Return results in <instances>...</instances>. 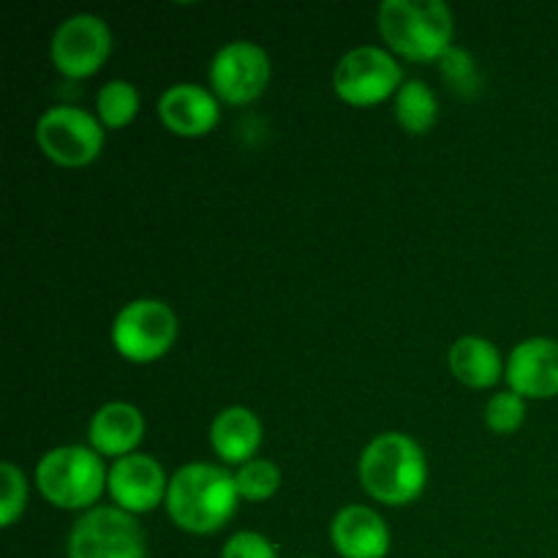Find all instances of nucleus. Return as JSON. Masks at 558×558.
<instances>
[{"mask_svg": "<svg viewBox=\"0 0 558 558\" xmlns=\"http://www.w3.org/2000/svg\"><path fill=\"white\" fill-rule=\"evenodd\" d=\"M240 505L238 483L218 463H185L169 477L167 515L180 532L207 537L227 526Z\"/></svg>", "mask_w": 558, "mask_h": 558, "instance_id": "f257e3e1", "label": "nucleus"}, {"mask_svg": "<svg viewBox=\"0 0 558 558\" xmlns=\"http://www.w3.org/2000/svg\"><path fill=\"white\" fill-rule=\"evenodd\" d=\"M428 458L414 436L385 430L360 452L357 477L365 494L385 507H409L425 494Z\"/></svg>", "mask_w": 558, "mask_h": 558, "instance_id": "f03ea898", "label": "nucleus"}, {"mask_svg": "<svg viewBox=\"0 0 558 558\" xmlns=\"http://www.w3.org/2000/svg\"><path fill=\"white\" fill-rule=\"evenodd\" d=\"M379 33L396 58L439 63L456 47V16L445 0H385Z\"/></svg>", "mask_w": 558, "mask_h": 558, "instance_id": "7ed1b4c3", "label": "nucleus"}, {"mask_svg": "<svg viewBox=\"0 0 558 558\" xmlns=\"http://www.w3.org/2000/svg\"><path fill=\"white\" fill-rule=\"evenodd\" d=\"M109 466L93 447L60 445L44 452L33 472L44 501L65 512H87L107 494Z\"/></svg>", "mask_w": 558, "mask_h": 558, "instance_id": "20e7f679", "label": "nucleus"}, {"mask_svg": "<svg viewBox=\"0 0 558 558\" xmlns=\"http://www.w3.org/2000/svg\"><path fill=\"white\" fill-rule=\"evenodd\" d=\"M180 336V319L169 303L158 298H136L114 314L112 338L114 352L134 365L158 363L172 352Z\"/></svg>", "mask_w": 558, "mask_h": 558, "instance_id": "39448f33", "label": "nucleus"}, {"mask_svg": "<svg viewBox=\"0 0 558 558\" xmlns=\"http://www.w3.org/2000/svg\"><path fill=\"white\" fill-rule=\"evenodd\" d=\"M36 145L52 163L65 169L90 167L104 150L107 129L96 114L71 104H58L38 114Z\"/></svg>", "mask_w": 558, "mask_h": 558, "instance_id": "423d86ee", "label": "nucleus"}, {"mask_svg": "<svg viewBox=\"0 0 558 558\" xmlns=\"http://www.w3.org/2000/svg\"><path fill=\"white\" fill-rule=\"evenodd\" d=\"M403 65L387 47H363L349 49L332 69V90L349 107H376L387 98H396L403 85Z\"/></svg>", "mask_w": 558, "mask_h": 558, "instance_id": "0eeeda50", "label": "nucleus"}, {"mask_svg": "<svg viewBox=\"0 0 558 558\" xmlns=\"http://www.w3.org/2000/svg\"><path fill=\"white\" fill-rule=\"evenodd\" d=\"M69 558H147V537L136 515L120 507L82 512L65 539Z\"/></svg>", "mask_w": 558, "mask_h": 558, "instance_id": "6e6552de", "label": "nucleus"}, {"mask_svg": "<svg viewBox=\"0 0 558 558\" xmlns=\"http://www.w3.org/2000/svg\"><path fill=\"white\" fill-rule=\"evenodd\" d=\"M272 63L270 54L262 44L248 41V38H234L227 41L210 60V90L216 98L229 107H245L256 98L265 96L270 85Z\"/></svg>", "mask_w": 558, "mask_h": 558, "instance_id": "1a4fd4ad", "label": "nucleus"}, {"mask_svg": "<svg viewBox=\"0 0 558 558\" xmlns=\"http://www.w3.org/2000/svg\"><path fill=\"white\" fill-rule=\"evenodd\" d=\"M112 54V31L98 14L69 16L58 25L49 41L52 65L65 80H90Z\"/></svg>", "mask_w": 558, "mask_h": 558, "instance_id": "9d476101", "label": "nucleus"}, {"mask_svg": "<svg viewBox=\"0 0 558 558\" xmlns=\"http://www.w3.org/2000/svg\"><path fill=\"white\" fill-rule=\"evenodd\" d=\"M167 490L169 474L163 472L161 461L147 452H134L109 463V499L131 515H147L167 505Z\"/></svg>", "mask_w": 558, "mask_h": 558, "instance_id": "9b49d317", "label": "nucleus"}, {"mask_svg": "<svg viewBox=\"0 0 558 558\" xmlns=\"http://www.w3.org/2000/svg\"><path fill=\"white\" fill-rule=\"evenodd\" d=\"M507 390L518 392L526 401H550L558 398V341L534 336L518 343L507 357Z\"/></svg>", "mask_w": 558, "mask_h": 558, "instance_id": "f8f14e48", "label": "nucleus"}, {"mask_svg": "<svg viewBox=\"0 0 558 558\" xmlns=\"http://www.w3.org/2000/svg\"><path fill=\"white\" fill-rule=\"evenodd\" d=\"M158 120L163 129L183 140L207 136L221 120V101L210 87L196 82H178L169 85L158 98Z\"/></svg>", "mask_w": 558, "mask_h": 558, "instance_id": "ddd939ff", "label": "nucleus"}, {"mask_svg": "<svg viewBox=\"0 0 558 558\" xmlns=\"http://www.w3.org/2000/svg\"><path fill=\"white\" fill-rule=\"evenodd\" d=\"M330 543L341 558H387L392 534L374 507L347 505L332 518Z\"/></svg>", "mask_w": 558, "mask_h": 558, "instance_id": "4468645a", "label": "nucleus"}, {"mask_svg": "<svg viewBox=\"0 0 558 558\" xmlns=\"http://www.w3.org/2000/svg\"><path fill=\"white\" fill-rule=\"evenodd\" d=\"M145 430V414L140 412V407L129 401H109L98 407L87 423V447H93L104 461L107 458L118 461L140 452Z\"/></svg>", "mask_w": 558, "mask_h": 558, "instance_id": "2eb2a0df", "label": "nucleus"}, {"mask_svg": "<svg viewBox=\"0 0 558 558\" xmlns=\"http://www.w3.org/2000/svg\"><path fill=\"white\" fill-rule=\"evenodd\" d=\"M210 450L221 458L227 466H243V463L259 458L262 441H265V425L259 414L248 407H227L213 417Z\"/></svg>", "mask_w": 558, "mask_h": 558, "instance_id": "dca6fc26", "label": "nucleus"}, {"mask_svg": "<svg viewBox=\"0 0 558 558\" xmlns=\"http://www.w3.org/2000/svg\"><path fill=\"white\" fill-rule=\"evenodd\" d=\"M450 374L469 390H490L505 379L507 360L499 347L483 336H463L447 352Z\"/></svg>", "mask_w": 558, "mask_h": 558, "instance_id": "f3484780", "label": "nucleus"}, {"mask_svg": "<svg viewBox=\"0 0 558 558\" xmlns=\"http://www.w3.org/2000/svg\"><path fill=\"white\" fill-rule=\"evenodd\" d=\"M398 125L412 136H425L439 120V101L425 80H407L392 98Z\"/></svg>", "mask_w": 558, "mask_h": 558, "instance_id": "a211bd4d", "label": "nucleus"}, {"mask_svg": "<svg viewBox=\"0 0 558 558\" xmlns=\"http://www.w3.org/2000/svg\"><path fill=\"white\" fill-rule=\"evenodd\" d=\"M142 96L129 80H109L96 93V118L107 131H120L136 120Z\"/></svg>", "mask_w": 558, "mask_h": 558, "instance_id": "6ab92c4d", "label": "nucleus"}, {"mask_svg": "<svg viewBox=\"0 0 558 558\" xmlns=\"http://www.w3.org/2000/svg\"><path fill=\"white\" fill-rule=\"evenodd\" d=\"M234 483H238L240 499L251 501V505H262V501H270L281 490L283 474L270 458H254V461L243 463L234 472Z\"/></svg>", "mask_w": 558, "mask_h": 558, "instance_id": "aec40b11", "label": "nucleus"}, {"mask_svg": "<svg viewBox=\"0 0 558 558\" xmlns=\"http://www.w3.org/2000/svg\"><path fill=\"white\" fill-rule=\"evenodd\" d=\"M27 510V477L14 461L0 463V526L11 529Z\"/></svg>", "mask_w": 558, "mask_h": 558, "instance_id": "412c9836", "label": "nucleus"}, {"mask_svg": "<svg viewBox=\"0 0 558 558\" xmlns=\"http://www.w3.org/2000/svg\"><path fill=\"white\" fill-rule=\"evenodd\" d=\"M523 423H526V398H521L518 392H494L490 401L485 403V425H488L494 434L510 436L515 434Z\"/></svg>", "mask_w": 558, "mask_h": 558, "instance_id": "4be33fe9", "label": "nucleus"}, {"mask_svg": "<svg viewBox=\"0 0 558 558\" xmlns=\"http://www.w3.org/2000/svg\"><path fill=\"white\" fill-rule=\"evenodd\" d=\"M439 71L447 80V85L461 96L472 98L480 93V71L472 54L461 47H452L445 58L439 60Z\"/></svg>", "mask_w": 558, "mask_h": 558, "instance_id": "5701e85b", "label": "nucleus"}, {"mask_svg": "<svg viewBox=\"0 0 558 558\" xmlns=\"http://www.w3.org/2000/svg\"><path fill=\"white\" fill-rule=\"evenodd\" d=\"M221 558H278V550L265 534L245 529V532H234L223 543Z\"/></svg>", "mask_w": 558, "mask_h": 558, "instance_id": "b1692460", "label": "nucleus"}, {"mask_svg": "<svg viewBox=\"0 0 558 558\" xmlns=\"http://www.w3.org/2000/svg\"><path fill=\"white\" fill-rule=\"evenodd\" d=\"M303 558H308V556H303Z\"/></svg>", "mask_w": 558, "mask_h": 558, "instance_id": "393cba45", "label": "nucleus"}]
</instances>
